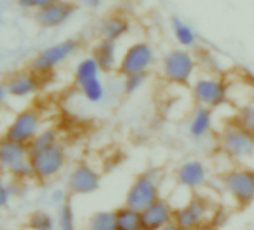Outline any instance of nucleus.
Returning a JSON list of instances; mask_svg holds the SVG:
<instances>
[{"mask_svg":"<svg viewBox=\"0 0 254 230\" xmlns=\"http://www.w3.org/2000/svg\"><path fill=\"white\" fill-rule=\"evenodd\" d=\"M159 70L167 83L188 86L198 76V59L192 51L176 46L161 57Z\"/></svg>","mask_w":254,"mask_h":230,"instance_id":"nucleus-1","label":"nucleus"},{"mask_svg":"<svg viewBox=\"0 0 254 230\" xmlns=\"http://www.w3.org/2000/svg\"><path fill=\"white\" fill-rule=\"evenodd\" d=\"M80 49V42L74 37H67L43 46L28 61V68L40 77L49 76L68 62Z\"/></svg>","mask_w":254,"mask_h":230,"instance_id":"nucleus-2","label":"nucleus"},{"mask_svg":"<svg viewBox=\"0 0 254 230\" xmlns=\"http://www.w3.org/2000/svg\"><path fill=\"white\" fill-rule=\"evenodd\" d=\"M217 144L220 152L237 164H247L254 159V137L234 120L223 125L217 135Z\"/></svg>","mask_w":254,"mask_h":230,"instance_id":"nucleus-3","label":"nucleus"},{"mask_svg":"<svg viewBox=\"0 0 254 230\" xmlns=\"http://www.w3.org/2000/svg\"><path fill=\"white\" fill-rule=\"evenodd\" d=\"M190 95L195 106L217 110L229 101V85L214 73L198 74L190 85Z\"/></svg>","mask_w":254,"mask_h":230,"instance_id":"nucleus-4","label":"nucleus"},{"mask_svg":"<svg viewBox=\"0 0 254 230\" xmlns=\"http://www.w3.org/2000/svg\"><path fill=\"white\" fill-rule=\"evenodd\" d=\"M158 199H161V172L149 168L132 180L125 193L124 205L141 213Z\"/></svg>","mask_w":254,"mask_h":230,"instance_id":"nucleus-5","label":"nucleus"},{"mask_svg":"<svg viewBox=\"0 0 254 230\" xmlns=\"http://www.w3.org/2000/svg\"><path fill=\"white\" fill-rule=\"evenodd\" d=\"M216 214V207L210 199L195 195L176 208L174 223L182 230H202V228L214 222Z\"/></svg>","mask_w":254,"mask_h":230,"instance_id":"nucleus-6","label":"nucleus"},{"mask_svg":"<svg viewBox=\"0 0 254 230\" xmlns=\"http://www.w3.org/2000/svg\"><path fill=\"white\" fill-rule=\"evenodd\" d=\"M30 162L34 171V180L46 184L57 180L67 167V150L61 143L48 149L30 153Z\"/></svg>","mask_w":254,"mask_h":230,"instance_id":"nucleus-7","label":"nucleus"},{"mask_svg":"<svg viewBox=\"0 0 254 230\" xmlns=\"http://www.w3.org/2000/svg\"><path fill=\"white\" fill-rule=\"evenodd\" d=\"M156 61L158 54L155 46L147 40H135L122 51L118 74H121L122 77L140 73L149 74Z\"/></svg>","mask_w":254,"mask_h":230,"instance_id":"nucleus-8","label":"nucleus"},{"mask_svg":"<svg viewBox=\"0 0 254 230\" xmlns=\"http://www.w3.org/2000/svg\"><path fill=\"white\" fill-rule=\"evenodd\" d=\"M222 190L238 207H249L254 202V170L235 167L228 170L220 178Z\"/></svg>","mask_w":254,"mask_h":230,"instance_id":"nucleus-9","label":"nucleus"},{"mask_svg":"<svg viewBox=\"0 0 254 230\" xmlns=\"http://www.w3.org/2000/svg\"><path fill=\"white\" fill-rule=\"evenodd\" d=\"M43 129V117L37 109L25 107L16 112L4 129V138L28 146Z\"/></svg>","mask_w":254,"mask_h":230,"instance_id":"nucleus-10","label":"nucleus"},{"mask_svg":"<svg viewBox=\"0 0 254 230\" xmlns=\"http://www.w3.org/2000/svg\"><path fill=\"white\" fill-rule=\"evenodd\" d=\"M77 4L71 0H57L33 13L36 25L43 30H58L67 25L77 12Z\"/></svg>","mask_w":254,"mask_h":230,"instance_id":"nucleus-11","label":"nucleus"},{"mask_svg":"<svg viewBox=\"0 0 254 230\" xmlns=\"http://www.w3.org/2000/svg\"><path fill=\"white\" fill-rule=\"evenodd\" d=\"M3 85L7 89L10 100L25 101L39 94L42 88V77L27 67L12 71L4 79Z\"/></svg>","mask_w":254,"mask_h":230,"instance_id":"nucleus-12","label":"nucleus"},{"mask_svg":"<svg viewBox=\"0 0 254 230\" xmlns=\"http://www.w3.org/2000/svg\"><path fill=\"white\" fill-rule=\"evenodd\" d=\"M174 180L182 189L196 192L207 186L210 180V171L204 161L196 158H188L176 168Z\"/></svg>","mask_w":254,"mask_h":230,"instance_id":"nucleus-13","label":"nucleus"},{"mask_svg":"<svg viewBox=\"0 0 254 230\" xmlns=\"http://www.w3.org/2000/svg\"><path fill=\"white\" fill-rule=\"evenodd\" d=\"M101 186V175L100 172L89 164H77L74 165L67 177H65V187L70 195L86 196L95 193Z\"/></svg>","mask_w":254,"mask_h":230,"instance_id":"nucleus-14","label":"nucleus"},{"mask_svg":"<svg viewBox=\"0 0 254 230\" xmlns=\"http://www.w3.org/2000/svg\"><path fill=\"white\" fill-rule=\"evenodd\" d=\"M214 126H216L214 110L202 106H195V109L192 110L188 119L186 131L193 141H205L207 138L211 137Z\"/></svg>","mask_w":254,"mask_h":230,"instance_id":"nucleus-15","label":"nucleus"},{"mask_svg":"<svg viewBox=\"0 0 254 230\" xmlns=\"http://www.w3.org/2000/svg\"><path fill=\"white\" fill-rule=\"evenodd\" d=\"M91 55L97 59V62L104 74L118 73L121 55H122L119 42L98 39L91 49Z\"/></svg>","mask_w":254,"mask_h":230,"instance_id":"nucleus-16","label":"nucleus"},{"mask_svg":"<svg viewBox=\"0 0 254 230\" xmlns=\"http://www.w3.org/2000/svg\"><path fill=\"white\" fill-rule=\"evenodd\" d=\"M176 208L168 199H158L146 210L141 211V220L144 230H161L162 228L174 223Z\"/></svg>","mask_w":254,"mask_h":230,"instance_id":"nucleus-17","label":"nucleus"},{"mask_svg":"<svg viewBox=\"0 0 254 230\" xmlns=\"http://www.w3.org/2000/svg\"><path fill=\"white\" fill-rule=\"evenodd\" d=\"M95 31L98 39H107L121 43V40L131 33V22L122 13H109L97 22Z\"/></svg>","mask_w":254,"mask_h":230,"instance_id":"nucleus-18","label":"nucleus"},{"mask_svg":"<svg viewBox=\"0 0 254 230\" xmlns=\"http://www.w3.org/2000/svg\"><path fill=\"white\" fill-rule=\"evenodd\" d=\"M28 158H30L28 146L3 137L0 143V167L4 174H7L13 167H16L22 161H27Z\"/></svg>","mask_w":254,"mask_h":230,"instance_id":"nucleus-19","label":"nucleus"},{"mask_svg":"<svg viewBox=\"0 0 254 230\" xmlns=\"http://www.w3.org/2000/svg\"><path fill=\"white\" fill-rule=\"evenodd\" d=\"M170 28H171V34L179 48L193 51L198 46L199 37H198L195 28L190 24H188L186 21H183L182 18L173 16L170 21Z\"/></svg>","mask_w":254,"mask_h":230,"instance_id":"nucleus-20","label":"nucleus"},{"mask_svg":"<svg viewBox=\"0 0 254 230\" xmlns=\"http://www.w3.org/2000/svg\"><path fill=\"white\" fill-rule=\"evenodd\" d=\"M101 74H103V71L97 62V59L92 55H88V57H83L77 61V64L74 67V73H73V80H74V85L77 88L91 79L100 77Z\"/></svg>","mask_w":254,"mask_h":230,"instance_id":"nucleus-21","label":"nucleus"},{"mask_svg":"<svg viewBox=\"0 0 254 230\" xmlns=\"http://www.w3.org/2000/svg\"><path fill=\"white\" fill-rule=\"evenodd\" d=\"M77 91L80 92V95L89 104H101L106 100V95H107L106 83H104L101 76L95 77V79H91V80L85 82L83 85L77 86Z\"/></svg>","mask_w":254,"mask_h":230,"instance_id":"nucleus-22","label":"nucleus"},{"mask_svg":"<svg viewBox=\"0 0 254 230\" xmlns=\"http://www.w3.org/2000/svg\"><path fill=\"white\" fill-rule=\"evenodd\" d=\"M115 216H116L118 230H144L141 213L137 210L122 205L121 208L115 210Z\"/></svg>","mask_w":254,"mask_h":230,"instance_id":"nucleus-23","label":"nucleus"},{"mask_svg":"<svg viewBox=\"0 0 254 230\" xmlns=\"http://www.w3.org/2000/svg\"><path fill=\"white\" fill-rule=\"evenodd\" d=\"M85 230H118L115 211L100 210L92 213L86 220Z\"/></svg>","mask_w":254,"mask_h":230,"instance_id":"nucleus-24","label":"nucleus"},{"mask_svg":"<svg viewBox=\"0 0 254 230\" xmlns=\"http://www.w3.org/2000/svg\"><path fill=\"white\" fill-rule=\"evenodd\" d=\"M232 120L254 137V97L238 106Z\"/></svg>","mask_w":254,"mask_h":230,"instance_id":"nucleus-25","label":"nucleus"},{"mask_svg":"<svg viewBox=\"0 0 254 230\" xmlns=\"http://www.w3.org/2000/svg\"><path fill=\"white\" fill-rule=\"evenodd\" d=\"M60 143V134L54 126H43V129L34 137V140L28 144L30 153L48 149L54 144Z\"/></svg>","mask_w":254,"mask_h":230,"instance_id":"nucleus-26","label":"nucleus"},{"mask_svg":"<svg viewBox=\"0 0 254 230\" xmlns=\"http://www.w3.org/2000/svg\"><path fill=\"white\" fill-rule=\"evenodd\" d=\"M27 225L31 230H57V219L48 210H36L28 216Z\"/></svg>","mask_w":254,"mask_h":230,"instance_id":"nucleus-27","label":"nucleus"},{"mask_svg":"<svg viewBox=\"0 0 254 230\" xmlns=\"http://www.w3.org/2000/svg\"><path fill=\"white\" fill-rule=\"evenodd\" d=\"M55 219H57V230H79L76 211L70 204H65L58 210H55Z\"/></svg>","mask_w":254,"mask_h":230,"instance_id":"nucleus-28","label":"nucleus"},{"mask_svg":"<svg viewBox=\"0 0 254 230\" xmlns=\"http://www.w3.org/2000/svg\"><path fill=\"white\" fill-rule=\"evenodd\" d=\"M147 83V74L140 73V74H129L122 77V92L128 97L135 95L140 92Z\"/></svg>","mask_w":254,"mask_h":230,"instance_id":"nucleus-29","label":"nucleus"},{"mask_svg":"<svg viewBox=\"0 0 254 230\" xmlns=\"http://www.w3.org/2000/svg\"><path fill=\"white\" fill-rule=\"evenodd\" d=\"M19 187L21 184L13 181V180H4L0 186V207L3 210H6L7 207L12 205V202L15 201V198L19 193Z\"/></svg>","mask_w":254,"mask_h":230,"instance_id":"nucleus-30","label":"nucleus"},{"mask_svg":"<svg viewBox=\"0 0 254 230\" xmlns=\"http://www.w3.org/2000/svg\"><path fill=\"white\" fill-rule=\"evenodd\" d=\"M7 175L10 177V180L22 184L25 181H30V180H34V171H33V165L30 162V158L27 161H22L21 164H18L16 167H13Z\"/></svg>","mask_w":254,"mask_h":230,"instance_id":"nucleus-31","label":"nucleus"},{"mask_svg":"<svg viewBox=\"0 0 254 230\" xmlns=\"http://www.w3.org/2000/svg\"><path fill=\"white\" fill-rule=\"evenodd\" d=\"M68 196H70V192L67 190V187H54L48 192L46 195V201L49 204V207L58 210L60 207L68 204Z\"/></svg>","mask_w":254,"mask_h":230,"instance_id":"nucleus-32","label":"nucleus"},{"mask_svg":"<svg viewBox=\"0 0 254 230\" xmlns=\"http://www.w3.org/2000/svg\"><path fill=\"white\" fill-rule=\"evenodd\" d=\"M54 1H57V0H15V4L24 12L34 13V12L46 7V6H49Z\"/></svg>","mask_w":254,"mask_h":230,"instance_id":"nucleus-33","label":"nucleus"},{"mask_svg":"<svg viewBox=\"0 0 254 230\" xmlns=\"http://www.w3.org/2000/svg\"><path fill=\"white\" fill-rule=\"evenodd\" d=\"M74 3L86 10H98L104 4V0H74Z\"/></svg>","mask_w":254,"mask_h":230,"instance_id":"nucleus-34","label":"nucleus"},{"mask_svg":"<svg viewBox=\"0 0 254 230\" xmlns=\"http://www.w3.org/2000/svg\"><path fill=\"white\" fill-rule=\"evenodd\" d=\"M7 100H10V95H9V92H7V89H6V86L1 83V86H0V103H1V104H6Z\"/></svg>","mask_w":254,"mask_h":230,"instance_id":"nucleus-35","label":"nucleus"},{"mask_svg":"<svg viewBox=\"0 0 254 230\" xmlns=\"http://www.w3.org/2000/svg\"><path fill=\"white\" fill-rule=\"evenodd\" d=\"M161 230H182L176 223H171V225H168V226H165V228H162Z\"/></svg>","mask_w":254,"mask_h":230,"instance_id":"nucleus-36","label":"nucleus"}]
</instances>
